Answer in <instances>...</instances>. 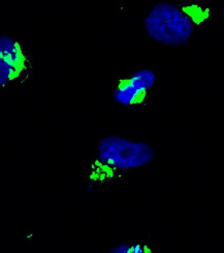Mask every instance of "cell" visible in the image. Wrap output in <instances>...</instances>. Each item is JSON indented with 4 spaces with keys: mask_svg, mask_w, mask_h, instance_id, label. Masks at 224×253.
<instances>
[{
    "mask_svg": "<svg viewBox=\"0 0 224 253\" xmlns=\"http://www.w3.org/2000/svg\"><path fill=\"white\" fill-rule=\"evenodd\" d=\"M208 10L198 4H177L160 1L152 6L144 20L147 36L156 43L170 48L186 45L202 22Z\"/></svg>",
    "mask_w": 224,
    "mask_h": 253,
    "instance_id": "cell-1",
    "label": "cell"
},
{
    "mask_svg": "<svg viewBox=\"0 0 224 253\" xmlns=\"http://www.w3.org/2000/svg\"><path fill=\"white\" fill-rule=\"evenodd\" d=\"M155 150L145 141H134L122 136L102 137L96 144L95 159L90 172L96 180L89 184L94 186L101 178L110 180L115 175L144 167L151 163Z\"/></svg>",
    "mask_w": 224,
    "mask_h": 253,
    "instance_id": "cell-2",
    "label": "cell"
},
{
    "mask_svg": "<svg viewBox=\"0 0 224 253\" xmlns=\"http://www.w3.org/2000/svg\"><path fill=\"white\" fill-rule=\"evenodd\" d=\"M32 76V61L25 48L15 38L0 37V86L7 89L23 84Z\"/></svg>",
    "mask_w": 224,
    "mask_h": 253,
    "instance_id": "cell-3",
    "label": "cell"
},
{
    "mask_svg": "<svg viewBox=\"0 0 224 253\" xmlns=\"http://www.w3.org/2000/svg\"><path fill=\"white\" fill-rule=\"evenodd\" d=\"M157 80L151 69H141L117 80L113 90L114 101L124 108H135L144 105Z\"/></svg>",
    "mask_w": 224,
    "mask_h": 253,
    "instance_id": "cell-4",
    "label": "cell"
},
{
    "mask_svg": "<svg viewBox=\"0 0 224 253\" xmlns=\"http://www.w3.org/2000/svg\"><path fill=\"white\" fill-rule=\"evenodd\" d=\"M108 253H156L154 249L145 243H123L114 247Z\"/></svg>",
    "mask_w": 224,
    "mask_h": 253,
    "instance_id": "cell-5",
    "label": "cell"
}]
</instances>
